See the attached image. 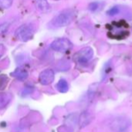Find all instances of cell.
I'll return each instance as SVG.
<instances>
[{"label":"cell","instance_id":"7a4b0ae2","mask_svg":"<svg viewBox=\"0 0 132 132\" xmlns=\"http://www.w3.org/2000/svg\"><path fill=\"white\" fill-rule=\"evenodd\" d=\"M128 26L125 21L113 22L109 25L108 35L113 39H123L128 35Z\"/></svg>","mask_w":132,"mask_h":132},{"label":"cell","instance_id":"e0dca14e","mask_svg":"<svg viewBox=\"0 0 132 132\" xmlns=\"http://www.w3.org/2000/svg\"><path fill=\"white\" fill-rule=\"evenodd\" d=\"M88 8H89V9H90V11L95 12V11H97V9H99V8H100V4H99L98 2H91V3L89 5Z\"/></svg>","mask_w":132,"mask_h":132},{"label":"cell","instance_id":"8fae6325","mask_svg":"<svg viewBox=\"0 0 132 132\" xmlns=\"http://www.w3.org/2000/svg\"><path fill=\"white\" fill-rule=\"evenodd\" d=\"M91 120H92V117L90 114H89L87 111L83 112L80 117V124L81 125V127H84L87 125L91 121Z\"/></svg>","mask_w":132,"mask_h":132},{"label":"cell","instance_id":"8992f818","mask_svg":"<svg viewBox=\"0 0 132 132\" xmlns=\"http://www.w3.org/2000/svg\"><path fill=\"white\" fill-rule=\"evenodd\" d=\"M94 56V51L91 47H84L77 52L73 56V60L78 64H87L88 63Z\"/></svg>","mask_w":132,"mask_h":132},{"label":"cell","instance_id":"ac0fdd59","mask_svg":"<svg viewBox=\"0 0 132 132\" xmlns=\"http://www.w3.org/2000/svg\"><path fill=\"white\" fill-rule=\"evenodd\" d=\"M32 89H33V88H32V87H26L22 92V96H27V95L30 94L32 92Z\"/></svg>","mask_w":132,"mask_h":132},{"label":"cell","instance_id":"9c48e42d","mask_svg":"<svg viewBox=\"0 0 132 132\" xmlns=\"http://www.w3.org/2000/svg\"><path fill=\"white\" fill-rule=\"evenodd\" d=\"M56 89L61 93H65L69 90V84L67 82V81L64 79H60L56 85Z\"/></svg>","mask_w":132,"mask_h":132},{"label":"cell","instance_id":"5bb4252c","mask_svg":"<svg viewBox=\"0 0 132 132\" xmlns=\"http://www.w3.org/2000/svg\"><path fill=\"white\" fill-rule=\"evenodd\" d=\"M120 12H121L120 7H119L118 5H115V6L112 7L111 9H109V10L108 11L107 14L109 15V16H114L118 15Z\"/></svg>","mask_w":132,"mask_h":132},{"label":"cell","instance_id":"30bf717a","mask_svg":"<svg viewBox=\"0 0 132 132\" xmlns=\"http://www.w3.org/2000/svg\"><path fill=\"white\" fill-rule=\"evenodd\" d=\"M36 5L42 12H48L50 11V5L47 0H36Z\"/></svg>","mask_w":132,"mask_h":132},{"label":"cell","instance_id":"6da1fadb","mask_svg":"<svg viewBox=\"0 0 132 132\" xmlns=\"http://www.w3.org/2000/svg\"><path fill=\"white\" fill-rule=\"evenodd\" d=\"M75 17V12L73 9H67L60 12L50 21V26L52 27H63L69 25Z\"/></svg>","mask_w":132,"mask_h":132},{"label":"cell","instance_id":"277c9868","mask_svg":"<svg viewBox=\"0 0 132 132\" xmlns=\"http://www.w3.org/2000/svg\"><path fill=\"white\" fill-rule=\"evenodd\" d=\"M131 120L124 116L116 117L111 120L110 123L111 129L114 132H124L131 125Z\"/></svg>","mask_w":132,"mask_h":132},{"label":"cell","instance_id":"9a60e30c","mask_svg":"<svg viewBox=\"0 0 132 132\" xmlns=\"http://www.w3.org/2000/svg\"><path fill=\"white\" fill-rule=\"evenodd\" d=\"M8 83V78L5 75H0V89H4Z\"/></svg>","mask_w":132,"mask_h":132},{"label":"cell","instance_id":"3957f363","mask_svg":"<svg viewBox=\"0 0 132 132\" xmlns=\"http://www.w3.org/2000/svg\"><path fill=\"white\" fill-rule=\"evenodd\" d=\"M36 27L33 23H26L18 27L15 32V37L23 42L31 40L36 32Z\"/></svg>","mask_w":132,"mask_h":132},{"label":"cell","instance_id":"ba28073f","mask_svg":"<svg viewBox=\"0 0 132 132\" xmlns=\"http://www.w3.org/2000/svg\"><path fill=\"white\" fill-rule=\"evenodd\" d=\"M13 77H15V79H17L18 80L20 81H24L28 78L29 73L26 71V68H16L13 72H12L11 74Z\"/></svg>","mask_w":132,"mask_h":132},{"label":"cell","instance_id":"52a82bcc","mask_svg":"<svg viewBox=\"0 0 132 132\" xmlns=\"http://www.w3.org/2000/svg\"><path fill=\"white\" fill-rule=\"evenodd\" d=\"M55 74L53 69L47 68L43 70L39 76V82L43 86H48L54 81Z\"/></svg>","mask_w":132,"mask_h":132},{"label":"cell","instance_id":"4fadbf2b","mask_svg":"<svg viewBox=\"0 0 132 132\" xmlns=\"http://www.w3.org/2000/svg\"><path fill=\"white\" fill-rule=\"evenodd\" d=\"M13 0H0V9H6L12 6Z\"/></svg>","mask_w":132,"mask_h":132},{"label":"cell","instance_id":"5b68a950","mask_svg":"<svg viewBox=\"0 0 132 132\" xmlns=\"http://www.w3.org/2000/svg\"><path fill=\"white\" fill-rule=\"evenodd\" d=\"M51 49L57 52L66 53L70 51L73 47V44L67 38H58L53 40L50 44Z\"/></svg>","mask_w":132,"mask_h":132},{"label":"cell","instance_id":"d6986e66","mask_svg":"<svg viewBox=\"0 0 132 132\" xmlns=\"http://www.w3.org/2000/svg\"><path fill=\"white\" fill-rule=\"evenodd\" d=\"M5 52V47L4 46V44H0V58L3 56Z\"/></svg>","mask_w":132,"mask_h":132},{"label":"cell","instance_id":"2e32d148","mask_svg":"<svg viewBox=\"0 0 132 132\" xmlns=\"http://www.w3.org/2000/svg\"><path fill=\"white\" fill-rule=\"evenodd\" d=\"M10 26V23L8 22H5L2 24H0V35L5 33L9 28Z\"/></svg>","mask_w":132,"mask_h":132},{"label":"cell","instance_id":"7c38bea8","mask_svg":"<svg viewBox=\"0 0 132 132\" xmlns=\"http://www.w3.org/2000/svg\"><path fill=\"white\" fill-rule=\"evenodd\" d=\"M12 96L8 93H0V109L5 107L11 101Z\"/></svg>","mask_w":132,"mask_h":132}]
</instances>
